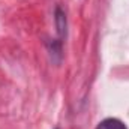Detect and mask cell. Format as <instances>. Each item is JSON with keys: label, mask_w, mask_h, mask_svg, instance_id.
I'll use <instances>...</instances> for the list:
<instances>
[{"label": "cell", "mask_w": 129, "mask_h": 129, "mask_svg": "<svg viewBox=\"0 0 129 129\" xmlns=\"http://www.w3.org/2000/svg\"><path fill=\"white\" fill-rule=\"evenodd\" d=\"M96 129H128V128H126V125H125L122 120L110 117V119L102 120V122L98 125Z\"/></svg>", "instance_id": "obj_1"}, {"label": "cell", "mask_w": 129, "mask_h": 129, "mask_svg": "<svg viewBox=\"0 0 129 129\" xmlns=\"http://www.w3.org/2000/svg\"><path fill=\"white\" fill-rule=\"evenodd\" d=\"M56 26H57V32L63 38L66 35V15L62 12L60 8L56 9Z\"/></svg>", "instance_id": "obj_2"}]
</instances>
